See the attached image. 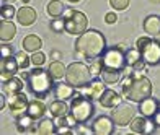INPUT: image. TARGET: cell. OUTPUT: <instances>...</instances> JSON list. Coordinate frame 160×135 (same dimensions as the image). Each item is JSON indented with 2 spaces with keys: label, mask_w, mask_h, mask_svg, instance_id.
<instances>
[{
  "label": "cell",
  "mask_w": 160,
  "mask_h": 135,
  "mask_svg": "<svg viewBox=\"0 0 160 135\" xmlns=\"http://www.w3.org/2000/svg\"><path fill=\"white\" fill-rule=\"evenodd\" d=\"M106 51V39L97 30H87L75 41V55L77 59H98Z\"/></svg>",
  "instance_id": "1"
},
{
  "label": "cell",
  "mask_w": 160,
  "mask_h": 135,
  "mask_svg": "<svg viewBox=\"0 0 160 135\" xmlns=\"http://www.w3.org/2000/svg\"><path fill=\"white\" fill-rule=\"evenodd\" d=\"M152 95V83L147 77L136 72L122 81V96L132 103H141L142 99Z\"/></svg>",
  "instance_id": "2"
},
{
  "label": "cell",
  "mask_w": 160,
  "mask_h": 135,
  "mask_svg": "<svg viewBox=\"0 0 160 135\" xmlns=\"http://www.w3.org/2000/svg\"><path fill=\"white\" fill-rule=\"evenodd\" d=\"M28 88L36 98H44L51 90H54V78L49 73V70L36 67L30 72L28 77Z\"/></svg>",
  "instance_id": "3"
},
{
  "label": "cell",
  "mask_w": 160,
  "mask_h": 135,
  "mask_svg": "<svg viewBox=\"0 0 160 135\" xmlns=\"http://www.w3.org/2000/svg\"><path fill=\"white\" fill-rule=\"evenodd\" d=\"M92 68L83 62H74L67 67V73H65V81L72 86H75L77 90H82L85 86H88L92 81Z\"/></svg>",
  "instance_id": "4"
},
{
  "label": "cell",
  "mask_w": 160,
  "mask_h": 135,
  "mask_svg": "<svg viewBox=\"0 0 160 135\" xmlns=\"http://www.w3.org/2000/svg\"><path fill=\"white\" fill-rule=\"evenodd\" d=\"M70 114L75 117L78 124H87L95 114V108H93L92 99L75 93V96L70 101Z\"/></svg>",
  "instance_id": "5"
},
{
  "label": "cell",
  "mask_w": 160,
  "mask_h": 135,
  "mask_svg": "<svg viewBox=\"0 0 160 135\" xmlns=\"http://www.w3.org/2000/svg\"><path fill=\"white\" fill-rule=\"evenodd\" d=\"M64 25H65V33L74 34V36H80L82 33L87 31V26H88V20H87L85 13L77 12L74 8H65L64 12Z\"/></svg>",
  "instance_id": "6"
},
{
  "label": "cell",
  "mask_w": 160,
  "mask_h": 135,
  "mask_svg": "<svg viewBox=\"0 0 160 135\" xmlns=\"http://www.w3.org/2000/svg\"><path fill=\"white\" fill-rule=\"evenodd\" d=\"M136 47L141 51L142 59L147 65H158L160 63V42L150 36H142L137 39Z\"/></svg>",
  "instance_id": "7"
},
{
  "label": "cell",
  "mask_w": 160,
  "mask_h": 135,
  "mask_svg": "<svg viewBox=\"0 0 160 135\" xmlns=\"http://www.w3.org/2000/svg\"><path fill=\"white\" fill-rule=\"evenodd\" d=\"M103 60V67L106 68H114V70H124L126 63V51L121 46H113V47H106V51L101 55Z\"/></svg>",
  "instance_id": "8"
},
{
  "label": "cell",
  "mask_w": 160,
  "mask_h": 135,
  "mask_svg": "<svg viewBox=\"0 0 160 135\" xmlns=\"http://www.w3.org/2000/svg\"><path fill=\"white\" fill-rule=\"evenodd\" d=\"M28 104H30V101H28V98H26V95L23 93V91L8 96V108H10L12 116L15 119L20 117V116H23V114H26Z\"/></svg>",
  "instance_id": "9"
},
{
  "label": "cell",
  "mask_w": 160,
  "mask_h": 135,
  "mask_svg": "<svg viewBox=\"0 0 160 135\" xmlns=\"http://www.w3.org/2000/svg\"><path fill=\"white\" fill-rule=\"evenodd\" d=\"M113 120L116 122V125H129V122L134 119V108H131L129 104H118L116 108L113 109V114H111Z\"/></svg>",
  "instance_id": "10"
},
{
  "label": "cell",
  "mask_w": 160,
  "mask_h": 135,
  "mask_svg": "<svg viewBox=\"0 0 160 135\" xmlns=\"http://www.w3.org/2000/svg\"><path fill=\"white\" fill-rule=\"evenodd\" d=\"M114 125H116V122L113 120V117L100 116L93 120L92 132L97 133V135H113L114 133Z\"/></svg>",
  "instance_id": "11"
},
{
  "label": "cell",
  "mask_w": 160,
  "mask_h": 135,
  "mask_svg": "<svg viewBox=\"0 0 160 135\" xmlns=\"http://www.w3.org/2000/svg\"><path fill=\"white\" fill-rule=\"evenodd\" d=\"M129 129L134 133H152L157 129V125L154 124V120L150 117H145L141 114L139 117H134L129 122Z\"/></svg>",
  "instance_id": "12"
},
{
  "label": "cell",
  "mask_w": 160,
  "mask_h": 135,
  "mask_svg": "<svg viewBox=\"0 0 160 135\" xmlns=\"http://www.w3.org/2000/svg\"><path fill=\"white\" fill-rule=\"evenodd\" d=\"M18 62H17V57H7V59H2L0 60V78H2V81H7L13 78L18 72Z\"/></svg>",
  "instance_id": "13"
},
{
  "label": "cell",
  "mask_w": 160,
  "mask_h": 135,
  "mask_svg": "<svg viewBox=\"0 0 160 135\" xmlns=\"http://www.w3.org/2000/svg\"><path fill=\"white\" fill-rule=\"evenodd\" d=\"M17 20L21 26H31L36 21V10L30 5H23L17 12Z\"/></svg>",
  "instance_id": "14"
},
{
  "label": "cell",
  "mask_w": 160,
  "mask_h": 135,
  "mask_svg": "<svg viewBox=\"0 0 160 135\" xmlns=\"http://www.w3.org/2000/svg\"><path fill=\"white\" fill-rule=\"evenodd\" d=\"M98 101L103 108L114 109L118 104H121V96H119V93H116L114 90H105V93L101 95V98Z\"/></svg>",
  "instance_id": "15"
},
{
  "label": "cell",
  "mask_w": 160,
  "mask_h": 135,
  "mask_svg": "<svg viewBox=\"0 0 160 135\" xmlns=\"http://www.w3.org/2000/svg\"><path fill=\"white\" fill-rule=\"evenodd\" d=\"M75 86H72V85L69 83H59V85H54V98L56 99H62V101H65V99H70L75 96Z\"/></svg>",
  "instance_id": "16"
},
{
  "label": "cell",
  "mask_w": 160,
  "mask_h": 135,
  "mask_svg": "<svg viewBox=\"0 0 160 135\" xmlns=\"http://www.w3.org/2000/svg\"><path fill=\"white\" fill-rule=\"evenodd\" d=\"M158 108H160V104L157 103V99L150 98V96L142 99V101L139 103V112L145 117H152L158 111Z\"/></svg>",
  "instance_id": "17"
},
{
  "label": "cell",
  "mask_w": 160,
  "mask_h": 135,
  "mask_svg": "<svg viewBox=\"0 0 160 135\" xmlns=\"http://www.w3.org/2000/svg\"><path fill=\"white\" fill-rule=\"evenodd\" d=\"M15 34H17V26L13 25V21L2 20V23H0V41L8 42L15 38Z\"/></svg>",
  "instance_id": "18"
},
{
  "label": "cell",
  "mask_w": 160,
  "mask_h": 135,
  "mask_svg": "<svg viewBox=\"0 0 160 135\" xmlns=\"http://www.w3.org/2000/svg\"><path fill=\"white\" fill-rule=\"evenodd\" d=\"M87 88V98H90L92 101L93 99H100L101 95L105 93V81L103 80H92L88 86H85Z\"/></svg>",
  "instance_id": "19"
},
{
  "label": "cell",
  "mask_w": 160,
  "mask_h": 135,
  "mask_svg": "<svg viewBox=\"0 0 160 135\" xmlns=\"http://www.w3.org/2000/svg\"><path fill=\"white\" fill-rule=\"evenodd\" d=\"M126 63L129 67H134V68H144V59H142V54L139 49H128L126 51Z\"/></svg>",
  "instance_id": "20"
},
{
  "label": "cell",
  "mask_w": 160,
  "mask_h": 135,
  "mask_svg": "<svg viewBox=\"0 0 160 135\" xmlns=\"http://www.w3.org/2000/svg\"><path fill=\"white\" fill-rule=\"evenodd\" d=\"M28 114H30L34 120H41L42 117H44L46 114V106L42 101H39V99H33V101H30V104H28Z\"/></svg>",
  "instance_id": "21"
},
{
  "label": "cell",
  "mask_w": 160,
  "mask_h": 135,
  "mask_svg": "<svg viewBox=\"0 0 160 135\" xmlns=\"http://www.w3.org/2000/svg\"><path fill=\"white\" fill-rule=\"evenodd\" d=\"M17 129L18 132H36L38 125L34 124V119L26 112V114L17 117Z\"/></svg>",
  "instance_id": "22"
},
{
  "label": "cell",
  "mask_w": 160,
  "mask_h": 135,
  "mask_svg": "<svg viewBox=\"0 0 160 135\" xmlns=\"http://www.w3.org/2000/svg\"><path fill=\"white\" fill-rule=\"evenodd\" d=\"M2 90H3V93L8 95V96L20 93V91H23V81H21V78L13 77L7 81H2Z\"/></svg>",
  "instance_id": "23"
},
{
  "label": "cell",
  "mask_w": 160,
  "mask_h": 135,
  "mask_svg": "<svg viewBox=\"0 0 160 135\" xmlns=\"http://www.w3.org/2000/svg\"><path fill=\"white\" fill-rule=\"evenodd\" d=\"M144 31L150 36L160 34V16L157 15H149L144 20Z\"/></svg>",
  "instance_id": "24"
},
{
  "label": "cell",
  "mask_w": 160,
  "mask_h": 135,
  "mask_svg": "<svg viewBox=\"0 0 160 135\" xmlns=\"http://www.w3.org/2000/svg\"><path fill=\"white\" fill-rule=\"evenodd\" d=\"M49 112L52 117H61V116H67L70 112V106H67V103L62 99H56L49 104Z\"/></svg>",
  "instance_id": "25"
},
{
  "label": "cell",
  "mask_w": 160,
  "mask_h": 135,
  "mask_svg": "<svg viewBox=\"0 0 160 135\" xmlns=\"http://www.w3.org/2000/svg\"><path fill=\"white\" fill-rule=\"evenodd\" d=\"M21 46H23V49L26 52H36L42 47V41H41V38L36 36V34H28V36H25L23 41H21Z\"/></svg>",
  "instance_id": "26"
},
{
  "label": "cell",
  "mask_w": 160,
  "mask_h": 135,
  "mask_svg": "<svg viewBox=\"0 0 160 135\" xmlns=\"http://www.w3.org/2000/svg\"><path fill=\"white\" fill-rule=\"evenodd\" d=\"M67 7H64V3L61 2V0H51V2L48 3L46 7V12H48V15L51 18H61L64 15V12Z\"/></svg>",
  "instance_id": "27"
},
{
  "label": "cell",
  "mask_w": 160,
  "mask_h": 135,
  "mask_svg": "<svg viewBox=\"0 0 160 135\" xmlns=\"http://www.w3.org/2000/svg\"><path fill=\"white\" fill-rule=\"evenodd\" d=\"M49 73L52 75L54 80H61V78L65 77V73H67V67H64V63L61 60H54V62H51L49 63Z\"/></svg>",
  "instance_id": "28"
},
{
  "label": "cell",
  "mask_w": 160,
  "mask_h": 135,
  "mask_svg": "<svg viewBox=\"0 0 160 135\" xmlns=\"http://www.w3.org/2000/svg\"><path fill=\"white\" fill-rule=\"evenodd\" d=\"M100 78L103 80L105 83H116V81H119V78H121V70H114V68H106L103 67V70H101V75Z\"/></svg>",
  "instance_id": "29"
},
{
  "label": "cell",
  "mask_w": 160,
  "mask_h": 135,
  "mask_svg": "<svg viewBox=\"0 0 160 135\" xmlns=\"http://www.w3.org/2000/svg\"><path fill=\"white\" fill-rule=\"evenodd\" d=\"M56 129H57V125H56L54 120H51V119H41V122L38 124L36 132H38L39 135H51V133H56Z\"/></svg>",
  "instance_id": "30"
},
{
  "label": "cell",
  "mask_w": 160,
  "mask_h": 135,
  "mask_svg": "<svg viewBox=\"0 0 160 135\" xmlns=\"http://www.w3.org/2000/svg\"><path fill=\"white\" fill-rule=\"evenodd\" d=\"M15 57H17V62H18V65H20L21 70L28 68V65L31 63V57H28V55H26V51H25V49H23V51H20V52H17Z\"/></svg>",
  "instance_id": "31"
},
{
  "label": "cell",
  "mask_w": 160,
  "mask_h": 135,
  "mask_svg": "<svg viewBox=\"0 0 160 135\" xmlns=\"http://www.w3.org/2000/svg\"><path fill=\"white\" fill-rule=\"evenodd\" d=\"M15 15V7L13 5H2L0 7V18L2 20H12Z\"/></svg>",
  "instance_id": "32"
},
{
  "label": "cell",
  "mask_w": 160,
  "mask_h": 135,
  "mask_svg": "<svg viewBox=\"0 0 160 135\" xmlns=\"http://www.w3.org/2000/svg\"><path fill=\"white\" fill-rule=\"evenodd\" d=\"M90 68H92V73H93V77H100V75H101V70H103V60H101V57H98V59H93V62H92Z\"/></svg>",
  "instance_id": "33"
},
{
  "label": "cell",
  "mask_w": 160,
  "mask_h": 135,
  "mask_svg": "<svg viewBox=\"0 0 160 135\" xmlns=\"http://www.w3.org/2000/svg\"><path fill=\"white\" fill-rule=\"evenodd\" d=\"M44 60H46V57H44V54H42L41 51L33 52V55H31V63H33L34 67H41L42 63H44Z\"/></svg>",
  "instance_id": "34"
},
{
  "label": "cell",
  "mask_w": 160,
  "mask_h": 135,
  "mask_svg": "<svg viewBox=\"0 0 160 135\" xmlns=\"http://www.w3.org/2000/svg\"><path fill=\"white\" fill-rule=\"evenodd\" d=\"M51 30L56 33L65 31V25H64V18H54V21H51Z\"/></svg>",
  "instance_id": "35"
},
{
  "label": "cell",
  "mask_w": 160,
  "mask_h": 135,
  "mask_svg": "<svg viewBox=\"0 0 160 135\" xmlns=\"http://www.w3.org/2000/svg\"><path fill=\"white\" fill-rule=\"evenodd\" d=\"M110 5L114 10H126L129 7V0H110Z\"/></svg>",
  "instance_id": "36"
},
{
  "label": "cell",
  "mask_w": 160,
  "mask_h": 135,
  "mask_svg": "<svg viewBox=\"0 0 160 135\" xmlns=\"http://www.w3.org/2000/svg\"><path fill=\"white\" fill-rule=\"evenodd\" d=\"M12 55H13V47L7 46V44H2V47H0V57L7 59V57H12Z\"/></svg>",
  "instance_id": "37"
},
{
  "label": "cell",
  "mask_w": 160,
  "mask_h": 135,
  "mask_svg": "<svg viewBox=\"0 0 160 135\" xmlns=\"http://www.w3.org/2000/svg\"><path fill=\"white\" fill-rule=\"evenodd\" d=\"M105 21H106L108 25H113V23L118 21V16H116L114 12H110V13H106V15H105Z\"/></svg>",
  "instance_id": "38"
},
{
  "label": "cell",
  "mask_w": 160,
  "mask_h": 135,
  "mask_svg": "<svg viewBox=\"0 0 160 135\" xmlns=\"http://www.w3.org/2000/svg\"><path fill=\"white\" fill-rule=\"evenodd\" d=\"M56 133H74V130L70 129V125H61L56 129Z\"/></svg>",
  "instance_id": "39"
},
{
  "label": "cell",
  "mask_w": 160,
  "mask_h": 135,
  "mask_svg": "<svg viewBox=\"0 0 160 135\" xmlns=\"http://www.w3.org/2000/svg\"><path fill=\"white\" fill-rule=\"evenodd\" d=\"M150 119H152V120H154V124H155L157 127H160V109H158V111H157V112H155V114H154V116H152Z\"/></svg>",
  "instance_id": "40"
},
{
  "label": "cell",
  "mask_w": 160,
  "mask_h": 135,
  "mask_svg": "<svg viewBox=\"0 0 160 135\" xmlns=\"http://www.w3.org/2000/svg\"><path fill=\"white\" fill-rule=\"evenodd\" d=\"M5 103H7V98H5V93H2V95H0V111H3Z\"/></svg>",
  "instance_id": "41"
},
{
  "label": "cell",
  "mask_w": 160,
  "mask_h": 135,
  "mask_svg": "<svg viewBox=\"0 0 160 135\" xmlns=\"http://www.w3.org/2000/svg\"><path fill=\"white\" fill-rule=\"evenodd\" d=\"M70 3H77V2H80V0H69Z\"/></svg>",
  "instance_id": "42"
},
{
  "label": "cell",
  "mask_w": 160,
  "mask_h": 135,
  "mask_svg": "<svg viewBox=\"0 0 160 135\" xmlns=\"http://www.w3.org/2000/svg\"><path fill=\"white\" fill-rule=\"evenodd\" d=\"M152 3H160V0H150Z\"/></svg>",
  "instance_id": "43"
},
{
  "label": "cell",
  "mask_w": 160,
  "mask_h": 135,
  "mask_svg": "<svg viewBox=\"0 0 160 135\" xmlns=\"http://www.w3.org/2000/svg\"><path fill=\"white\" fill-rule=\"evenodd\" d=\"M28 2H30V0H23V5H25V3H28Z\"/></svg>",
  "instance_id": "44"
},
{
  "label": "cell",
  "mask_w": 160,
  "mask_h": 135,
  "mask_svg": "<svg viewBox=\"0 0 160 135\" xmlns=\"http://www.w3.org/2000/svg\"><path fill=\"white\" fill-rule=\"evenodd\" d=\"M3 2H5V0H3ZM8 2H15V0H8Z\"/></svg>",
  "instance_id": "45"
}]
</instances>
